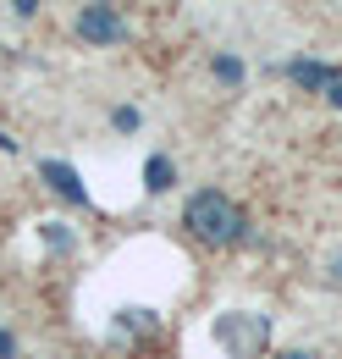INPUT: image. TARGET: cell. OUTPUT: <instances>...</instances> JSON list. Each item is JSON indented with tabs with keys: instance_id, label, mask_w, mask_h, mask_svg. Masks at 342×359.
Instances as JSON below:
<instances>
[{
	"instance_id": "cell-3",
	"label": "cell",
	"mask_w": 342,
	"mask_h": 359,
	"mask_svg": "<svg viewBox=\"0 0 342 359\" xmlns=\"http://www.w3.org/2000/svg\"><path fill=\"white\" fill-rule=\"evenodd\" d=\"M78 39H88V45H122V39H128V22H122L116 6L94 0V6L78 11Z\"/></svg>"
},
{
	"instance_id": "cell-1",
	"label": "cell",
	"mask_w": 342,
	"mask_h": 359,
	"mask_svg": "<svg viewBox=\"0 0 342 359\" xmlns=\"http://www.w3.org/2000/svg\"><path fill=\"white\" fill-rule=\"evenodd\" d=\"M188 232L199 238V243H215V249H226V243H238L249 222H243V210L221 194V188H199L193 199H188Z\"/></svg>"
},
{
	"instance_id": "cell-12",
	"label": "cell",
	"mask_w": 342,
	"mask_h": 359,
	"mask_svg": "<svg viewBox=\"0 0 342 359\" xmlns=\"http://www.w3.org/2000/svg\"><path fill=\"white\" fill-rule=\"evenodd\" d=\"M326 276H331V282L342 287V255H331V266H326Z\"/></svg>"
},
{
	"instance_id": "cell-13",
	"label": "cell",
	"mask_w": 342,
	"mask_h": 359,
	"mask_svg": "<svg viewBox=\"0 0 342 359\" xmlns=\"http://www.w3.org/2000/svg\"><path fill=\"white\" fill-rule=\"evenodd\" d=\"M326 100H331V105H337V111H342V78H337V83H331V89H326Z\"/></svg>"
},
{
	"instance_id": "cell-14",
	"label": "cell",
	"mask_w": 342,
	"mask_h": 359,
	"mask_svg": "<svg viewBox=\"0 0 342 359\" xmlns=\"http://www.w3.org/2000/svg\"><path fill=\"white\" fill-rule=\"evenodd\" d=\"M0 149H11V138H6V133H0Z\"/></svg>"
},
{
	"instance_id": "cell-9",
	"label": "cell",
	"mask_w": 342,
	"mask_h": 359,
	"mask_svg": "<svg viewBox=\"0 0 342 359\" xmlns=\"http://www.w3.org/2000/svg\"><path fill=\"white\" fill-rule=\"evenodd\" d=\"M111 122H116L122 133H132V128H138V111H132V105H116V116H111Z\"/></svg>"
},
{
	"instance_id": "cell-10",
	"label": "cell",
	"mask_w": 342,
	"mask_h": 359,
	"mask_svg": "<svg viewBox=\"0 0 342 359\" xmlns=\"http://www.w3.org/2000/svg\"><path fill=\"white\" fill-rule=\"evenodd\" d=\"M0 359H17V337L11 332H0Z\"/></svg>"
},
{
	"instance_id": "cell-4",
	"label": "cell",
	"mask_w": 342,
	"mask_h": 359,
	"mask_svg": "<svg viewBox=\"0 0 342 359\" xmlns=\"http://www.w3.org/2000/svg\"><path fill=\"white\" fill-rule=\"evenodd\" d=\"M282 72H287V83H299V89H309V94H326L342 78L337 67H326V61H287Z\"/></svg>"
},
{
	"instance_id": "cell-7",
	"label": "cell",
	"mask_w": 342,
	"mask_h": 359,
	"mask_svg": "<svg viewBox=\"0 0 342 359\" xmlns=\"http://www.w3.org/2000/svg\"><path fill=\"white\" fill-rule=\"evenodd\" d=\"M210 72L221 78V83H232V89L243 83V61H238V55H215V61H210Z\"/></svg>"
},
{
	"instance_id": "cell-8",
	"label": "cell",
	"mask_w": 342,
	"mask_h": 359,
	"mask_svg": "<svg viewBox=\"0 0 342 359\" xmlns=\"http://www.w3.org/2000/svg\"><path fill=\"white\" fill-rule=\"evenodd\" d=\"M44 243H50L55 255H72V232H67L61 222H44Z\"/></svg>"
},
{
	"instance_id": "cell-5",
	"label": "cell",
	"mask_w": 342,
	"mask_h": 359,
	"mask_svg": "<svg viewBox=\"0 0 342 359\" xmlns=\"http://www.w3.org/2000/svg\"><path fill=\"white\" fill-rule=\"evenodd\" d=\"M39 172H44V182H50V188H55V194H61L67 205H88V188H83V177H78V172H72L67 161H44Z\"/></svg>"
},
{
	"instance_id": "cell-15",
	"label": "cell",
	"mask_w": 342,
	"mask_h": 359,
	"mask_svg": "<svg viewBox=\"0 0 342 359\" xmlns=\"http://www.w3.org/2000/svg\"><path fill=\"white\" fill-rule=\"evenodd\" d=\"M282 359H309V354H282Z\"/></svg>"
},
{
	"instance_id": "cell-6",
	"label": "cell",
	"mask_w": 342,
	"mask_h": 359,
	"mask_svg": "<svg viewBox=\"0 0 342 359\" xmlns=\"http://www.w3.org/2000/svg\"><path fill=\"white\" fill-rule=\"evenodd\" d=\"M171 182H177V166H171V155H149V166H144V188H149V194H166Z\"/></svg>"
},
{
	"instance_id": "cell-11",
	"label": "cell",
	"mask_w": 342,
	"mask_h": 359,
	"mask_svg": "<svg viewBox=\"0 0 342 359\" xmlns=\"http://www.w3.org/2000/svg\"><path fill=\"white\" fill-rule=\"evenodd\" d=\"M11 11H17V17H34V11H39V0H11Z\"/></svg>"
},
{
	"instance_id": "cell-2",
	"label": "cell",
	"mask_w": 342,
	"mask_h": 359,
	"mask_svg": "<svg viewBox=\"0 0 342 359\" xmlns=\"http://www.w3.org/2000/svg\"><path fill=\"white\" fill-rule=\"evenodd\" d=\"M215 343L226 359H259L271 348V320L254 310H221L215 315Z\"/></svg>"
}]
</instances>
